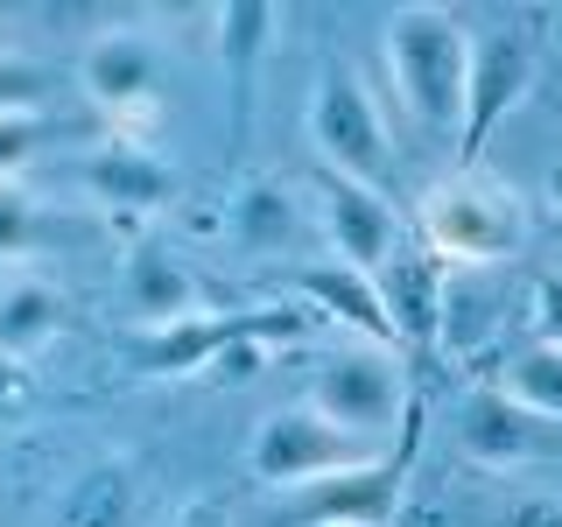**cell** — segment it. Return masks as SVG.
I'll use <instances>...</instances> for the list:
<instances>
[{
  "label": "cell",
  "instance_id": "obj_26",
  "mask_svg": "<svg viewBox=\"0 0 562 527\" xmlns=\"http://www.w3.org/2000/svg\"><path fill=\"white\" fill-rule=\"evenodd\" d=\"M549 204H555V211H562V162H555V169H549Z\"/></svg>",
  "mask_w": 562,
  "mask_h": 527
},
{
  "label": "cell",
  "instance_id": "obj_9",
  "mask_svg": "<svg viewBox=\"0 0 562 527\" xmlns=\"http://www.w3.org/2000/svg\"><path fill=\"white\" fill-rule=\"evenodd\" d=\"M316 198H324V239L338 246L345 268L380 274L386 260L401 254V218H394V204H386L380 183H359V176H338V169H316Z\"/></svg>",
  "mask_w": 562,
  "mask_h": 527
},
{
  "label": "cell",
  "instance_id": "obj_12",
  "mask_svg": "<svg viewBox=\"0 0 562 527\" xmlns=\"http://www.w3.org/2000/svg\"><path fill=\"white\" fill-rule=\"evenodd\" d=\"M380 281V303H386V324H394L401 345H429L443 330V303H450V274L429 246H401L394 260L373 274Z\"/></svg>",
  "mask_w": 562,
  "mask_h": 527
},
{
  "label": "cell",
  "instance_id": "obj_6",
  "mask_svg": "<svg viewBox=\"0 0 562 527\" xmlns=\"http://www.w3.org/2000/svg\"><path fill=\"white\" fill-rule=\"evenodd\" d=\"M415 444H422V408L401 415V444H394V457H366V464L338 471V479L310 485L303 500L289 506V527H380V520L401 506V485H408Z\"/></svg>",
  "mask_w": 562,
  "mask_h": 527
},
{
  "label": "cell",
  "instance_id": "obj_20",
  "mask_svg": "<svg viewBox=\"0 0 562 527\" xmlns=\"http://www.w3.org/2000/svg\"><path fill=\"white\" fill-rule=\"evenodd\" d=\"M233 239L239 246H281L289 239V198L281 190H268V183H254V190H239V204H233Z\"/></svg>",
  "mask_w": 562,
  "mask_h": 527
},
{
  "label": "cell",
  "instance_id": "obj_18",
  "mask_svg": "<svg viewBox=\"0 0 562 527\" xmlns=\"http://www.w3.org/2000/svg\"><path fill=\"white\" fill-rule=\"evenodd\" d=\"M499 394L506 401H520L527 415H541V422H562V351L555 345H520L514 359H506V373H499Z\"/></svg>",
  "mask_w": 562,
  "mask_h": 527
},
{
  "label": "cell",
  "instance_id": "obj_10",
  "mask_svg": "<svg viewBox=\"0 0 562 527\" xmlns=\"http://www.w3.org/2000/svg\"><path fill=\"white\" fill-rule=\"evenodd\" d=\"M78 85L99 113H148L155 92H162V49L140 29H105V35L85 43Z\"/></svg>",
  "mask_w": 562,
  "mask_h": 527
},
{
  "label": "cell",
  "instance_id": "obj_5",
  "mask_svg": "<svg viewBox=\"0 0 562 527\" xmlns=\"http://www.w3.org/2000/svg\"><path fill=\"white\" fill-rule=\"evenodd\" d=\"M310 401H316L330 422H338V429H351V436L366 444V436H386L401 415L415 408V386H408V373H401L394 351L351 345V351H330V359H324V373H316Z\"/></svg>",
  "mask_w": 562,
  "mask_h": 527
},
{
  "label": "cell",
  "instance_id": "obj_16",
  "mask_svg": "<svg viewBox=\"0 0 562 527\" xmlns=\"http://www.w3.org/2000/svg\"><path fill=\"white\" fill-rule=\"evenodd\" d=\"M57 527H140V485L127 464H92L64 492Z\"/></svg>",
  "mask_w": 562,
  "mask_h": 527
},
{
  "label": "cell",
  "instance_id": "obj_4",
  "mask_svg": "<svg viewBox=\"0 0 562 527\" xmlns=\"http://www.w3.org/2000/svg\"><path fill=\"white\" fill-rule=\"evenodd\" d=\"M303 330H310L303 310H204V316H190V324L140 330L134 373H148V380H183V373L218 366L233 345H289V338H303Z\"/></svg>",
  "mask_w": 562,
  "mask_h": 527
},
{
  "label": "cell",
  "instance_id": "obj_2",
  "mask_svg": "<svg viewBox=\"0 0 562 527\" xmlns=\"http://www.w3.org/2000/svg\"><path fill=\"white\" fill-rule=\"evenodd\" d=\"M422 246H429L443 268L450 260L457 268H492V260H506V254L527 246V211H520L514 190L457 176V183H436L429 198H422Z\"/></svg>",
  "mask_w": 562,
  "mask_h": 527
},
{
  "label": "cell",
  "instance_id": "obj_7",
  "mask_svg": "<svg viewBox=\"0 0 562 527\" xmlns=\"http://www.w3.org/2000/svg\"><path fill=\"white\" fill-rule=\"evenodd\" d=\"M310 148L324 155V169L359 176V183H380V169L394 162V141H386V120L373 92L345 70H324L310 92Z\"/></svg>",
  "mask_w": 562,
  "mask_h": 527
},
{
  "label": "cell",
  "instance_id": "obj_13",
  "mask_svg": "<svg viewBox=\"0 0 562 527\" xmlns=\"http://www.w3.org/2000/svg\"><path fill=\"white\" fill-rule=\"evenodd\" d=\"M127 310H134L140 330L190 324V316H204L198 274H190L169 246H134V254H127Z\"/></svg>",
  "mask_w": 562,
  "mask_h": 527
},
{
  "label": "cell",
  "instance_id": "obj_24",
  "mask_svg": "<svg viewBox=\"0 0 562 527\" xmlns=\"http://www.w3.org/2000/svg\"><path fill=\"white\" fill-rule=\"evenodd\" d=\"M527 310H535V338L562 351V274H535V289H527Z\"/></svg>",
  "mask_w": 562,
  "mask_h": 527
},
{
  "label": "cell",
  "instance_id": "obj_22",
  "mask_svg": "<svg viewBox=\"0 0 562 527\" xmlns=\"http://www.w3.org/2000/svg\"><path fill=\"white\" fill-rule=\"evenodd\" d=\"M43 141H49V120H35V113H8V120H0V183L29 162Z\"/></svg>",
  "mask_w": 562,
  "mask_h": 527
},
{
  "label": "cell",
  "instance_id": "obj_21",
  "mask_svg": "<svg viewBox=\"0 0 562 527\" xmlns=\"http://www.w3.org/2000/svg\"><path fill=\"white\" fill-rule=\"evenodd\" d=\"M43 246V225H35V204L14 183H0V254H29Z\"/></svg>",
  "mask_w": 562,
  "mask_h": 527
},
{
  "label": "cell",
  "instance_id": "obj_17",
  "mask_svg": "<svg viewBox=\"0 0 562 527\" xmlns=\"http://www.w3.org/2000/svg\"><path fill=\"white\" fill-rule=\"evenodd\" d=\"M57 330H64V295L49 289V281H14V289L0 295V351L29 359V351H43Z\"/></svg>",
  "mask_w": 562,
  "mask_h": 527
},
{
  "label": "cell",
  "instance_id": "obj_1",
  "mask_svg": "<svg viewBox=\"0 0 562 527\" xmlns=\"http://www.w3.org/2000/svg\"><path fill=\"white\" fill-rule=\"evenodd\" d=\"M471 43L464 14L450 8H401L386 22L380 49H386V78H394L401 105H408L415 127L450 134L464 127V92H471Z\"/></svg>",
  "mask_w": 562,
  "mask_h": 527
},
{
  "label": "cell",
  "instance_id": "obj_23",
  "mask_svg": "<svg viewBox=\"0 0 562 527\" xmlns=\"http://www.w3.org/2000/svg\"><path fill=\"white\" fill-rule=\"evenodd\" d=\"M43 64H29V57H0V120L8 113H29L35 99H43Z\"/></svg>",
  "mask_w": 562,
  "mask_h": 527
},
{
  "label": "cell",
  "instance_id": "obj_27",
  "mask_svg": "<svg viewBox=\"0 0 562 527\" xmlns=\"http://www.w3.org/2000/svg\"><path fill=\"white\" fill-rule=\"evenodd\" d=\"M183 527H225V520H211V514H190V520H183Z\"/></svg>",
  "mask_w": 562,
  "mask_h": 527
},
{
  "label": "cell",
  "instance_id": "obj_3",
  "mask_svg": "<svg viewBox=\"0 0 562 527\" xmlns=\"http://www.w3.org/2000/svg\"><path fill=\"white\" fill-rule=\"evenodd\" d=\"M246 464H254L260 485H281V492H310L338 471L366 464V444L351 429H338L316 401H289V408L260 415L254 444H246Z\"/></svg>",
  "mask_w": 562,
  "mask_h": 527
},
{
  "label": "cell",
  "instance_id": "obj_11",
  "mask_svg": "<svg viewBox=\"0 0 562 527\" xmlns=\"http://www.w3.org/2000/svg\"><path fill=\"white\" fill-rule=\"evenodd\" d=\"M289 281H295V295H303L316 316H330L338 330H359V345L401 351V338H394V324H386V303H380V281H373V274L345 268V260H310V268H295Z\"/></svg>",
  "mask_w": 562,
  "mask_h": 527
},
{
  "label": "cell",
  "instance_id": "obj_19",
  "mask_svg": "<svg viewBox=\"0 0 562 527\" xmlns=\"http://www.w3.org/2000/svg\"><path fill=\"white\" fill-rule=\"evenodd\" d=\"M274 29H281V8H260V0H239V8L218 14V49H225V64H233L239 113H246V92H254V57H260V43H268Z\"/></svg>",
  "mask_w": 562,
  "mask_h": 527
},
{
  "label": "cell",
  "instance_id": "obj_8",
  "mask_svg": "<svg viewBox=\"0 0 562 527\" xmlns=\"http://www.w3.org/2000/svg\"><path fill=\"white\" fill-rule=\"evenodd\" d=\"M527 85H535V43L520 29H485L471 43V92H464V127H457V155L464 162L485 155V141L527 99Z\"/></svg>",
  "mask_w": 562,
  "mask_h": 527
},
{
  "label": "cell",
  "instance_id": "obj_25",
  "mask_svg": "<svg viewBox=\"0 0 562 527\" xmlns=\"http://www.w3.org/2000/svg\"><path fill=\"white\" fill-rule=\"evenodd\" d=\"M499 527H562V500H549V492H527V500L506 506Z\"/></svg>",
  "mask_w": 562,
  "mask_h": 527
},
{
  "label": "cell",
  "instance_id": "obj_15",
  "mask_svg": "<svg viewBox=\"0 0 562 527\" xmlns=\"http://www.w3.org/2000/svg\"><path fill=\"white\" fill-rule=\"evenodd\" d=\"M85 190H92L99 204H113V211H162L176 198V169L162 155H148V148L113 141V148L85 155Z\"/></svg>",
  "mask_w": 562,
  "mask_h": 527
},
{
  "label": "cell",
  "instance_id": "obj_14",
  "mask_svg": "<svg viewBox=\"0 0 562 527\" xmlns=\"http://www.w3.org/2000/svg\"><path fill=\"white\" fill-rule=\"evenodd\" d=\"M457 444L479 457V464H527L541 450V415H527L499 386H471L464 415H457Z\"/></svg>",
  "mask_w": 562,
  "mask_h": 527
}]
</instances>
